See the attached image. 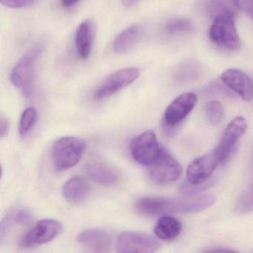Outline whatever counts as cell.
<instances>
[{
  "instance_id": "6da1fadb",
  "label": "cell",
  "mask_w": 253,
  "mask_h": 253,
  "mask_svg": "<svg viewBox=\"0 0 253 253\" xmlns=\"http://www.w3.org/2000/svg\"><path fill=\"white\" fill-rule=\"evenodd\" d=\"M43 50L42 44L34 45L18 60L11 71V83L26 97L32 94L37 63Z\"/></svg>"
},
{
  "instance_id": "7a4b0ae2",
  "label": "cell",
  "mask_w": 253,
  "mask_h": 253,
  "mask_svg": "<svg viewBox=\"0 0 253 253\" xmlns=\"http://www.w3.org/2000/svg\"><path fill=\"white\" fill-rule=\"evenodd\" d=\"M85 142L75 137H65L54 142L51 157L54 168L63 171L75 167L82 158L85 152Z\"/></svg>"
},
{
  "instance_id": "3957f363",
  "label": "cell",
  "mask_w": 253,
  "mask_h": 253,
  "mask_svg": "<svg viewBox=\"0 0 253 253\" xmlns=\"http://www.w3.org/2000/svg\"><path fill=\"white\" fill-rule=\"evenodd\" d=\"M233 16H221L213 20L210 29V38L219 48L229 51L239 49V35Z\"/></svg>"
},
{
  "instance_id": "277c9868",
  "label": "cell",
  "mask_w": 253,
  "mask_h": 253,
  "mask_svg": "<svg viewBox=\"0 0 253 253\" xmlns=\"http://www.w3.org/2000/svg\"><path fill=\"white\" fill-rule=\"evenodd\" d=\"M164 150L152 130L139 134L130 143V152L134 161L146 167L153 164Z\"/></svg>"
},
{
  "instance_id": "5b68a950",
  "label": "cell",
  "mask_w": 253,
  "mask_h": 253,
  "mask_svg": "<svg viewBox=\"0 0 253 253\" xmlns=\"http://www.w3.org/2000/svg\"><path fill=\"white\" fill-rule=\"evenodd\" d=\"M148 168V177L157 185H166L173 183L180 178L182 167L167 150Z\"/></svg>"
},
{
  "instance_id": "8992f818",
  "label": "cell",
  "mask_w": 253,
  "mask_h": 253,
  "mask_svg": "<svg viewBox=\"0 0 253 253\" xmlns=\"http://www.w3.org/2000/svg\"><path fill=\"white\" fill-rule=\"evenodd\" d=\"M160 247L156 238L141 232H124L117 240V251L120 253H152Z\"/></svg>"
},
{
  "instance_id": "52a82bcc",
  "label": "cell",
  "mask_w": 253,
  "mask_h": 253,
  "mask_svg": "<svg viewBox=\"0 0 253 253\" xmlns=\"http://www.w3.org/2000/svg\"><path fill=\"white\" fill-rule=\"evenodd\" d=\"M140 75V69L137 68H126L112 74L94 92V100H103L112 97L133 84Z\"/></svg>"
},
{
  "instance_id": "ba28073f",
  "label": "cell",
  "mask_w": 253,
  "mask_h": 253,
  "mask_svg": "<svg viewBox=\"0 0 253 253\" xmlns=\"http://www.w3.org/2000/svg\"><path fill=\"white\" fill-rule=\"evenodd\" d=\"M63 231V225L58 220L44 219L40 220L20 241L23 248L42 245L57 238Z\"/></svg>"
},
{
  "instance_id": "9c48e42d",
  "label": "cell",
  "mask_w": 253,
  "mask_h": 253,
  "mask_svg": "<svg viewBox=\"0 0 253 253\" xmlns=\"http://www.w3.org/2000/svg\"><path fill=\"white\" fill-rule=\"evenodd\" d=\"M247 128V121L243 117H237L228 124L220 142L214 149L220 164H225L232 156L238 140L245 133Z\"/></svg>"
},
{
  "instance_id": "30bf717a",
  "label": "cell",
  "mask_w": 253,
  "mask_h": 253,
  "mask_svg": "<svg viewBox=\"0 0 253 253\" xmlns=\"http://www.w3.org/2000/svg\"><path fill=\"white\" fill-rule=\"evenodd\" d=\"M220 164L215 149L197 158L189 164L186 170L188 182L194 185L206 183Z\"/></svg>"
},
{
  "instance_id": "8fae6325",
  "label": "cell",
  "mask_w": 253,
  "mask_h": 253,
  "mask_svg": "<svg viewBox=\"0 0 253 253\" xmlns=\"http://www.w3.org/2000/svg\"><path fill=\"white\" fill-rule=\"evenodd\" d=\"M198 101L196 94L186 92L174 99L166 109L164 113V124L169 128H172L180 124L192 109Z\"/></svg>"
},
{
  "instance_id": "7c38bea8",
  "label": "cell",
  "mask_w": 253,
  "mask_h": 253,
  "mask_svg": "<svg viewBox=\"0 0 253 253\" xmlns=\"http://www.w3.org/2000/svg\"><path fill=\"white\" fill-rule=\"evenodd\" d=\"M222 82L236 92L243 100L250 101L253 97V82L247 74L236 69H229L220 77Z\"/></svg>"
},
{
  "instance_id": "4fadbf2b",
  "label": "cell",
  "mask_w": 253,
  "mask_h": 253,
  "mask_svg": "<svg viewBox=\"0 0 253 253\" xmlns=\"http://www.w3.org/2000/svg\"><path fill=\"white\" fill-rule=\"evenodd\" d=\"M112 241V235L105 229H86L83 231L78 237V243L81 245L94 253L109 252Z\"/></svg>"
},
{
  "instance_id": "5bb4252c",
  "label": "cell",
  "mask_w": 253,
  "mask_h": 253,
  "mask_svg": "<svg viewBox=\"0 0 253 253\" xmlns=\"http://www.w3.org/2000/svg\"><path fill=\"white\" fill-rule=\"evenodd\" d=\"M85 171L93 181L103 186L115 184L119 176L113 167L98 158L90 160L85 164Z\"/></svg>"
},
{
  "instance_id": "9a60e30c",
  "label": "cell",
  "mask_w": 253,
  "mask_h": 253,
  "mask_svg": "<svg viewBox=\"0 0 253 253\" xmlns=\"http://www.w3.org/2000/svg\"><path fill=\"white\" fill-rule=\"evenodd\" d=\"M95 33V26L91 20H84L77 29L75 43L78 54L83 60H86L91 54Z\"/></svg>"
},
{
  "instance_id": "2e32d148",
  "label": "cell",
  "mask_w": 253,
  "mask_h": 253,
  "mask_svg": "<svg viewBox=\"0 0 253 253\" xmlns=\"http://www.w3.org/2000/svg\"><path fill=\"white\" fill-rule=\"evenodd\" d=\"M64 198L72 204H79L86 199L89 194V185L81 176L72 177L63 186Z\"/></svg>"
},
{
  "instance_id": "e0dca14e",
  "label": "cell",
  "mask_w": 253,
  "mask_h": 253,
  "mask_svg": "<svg viewBox=\"0 0 253 253\" xmlns=\"http://www.w3.org/2000/svg\"><path fill=\"white\" fill-rule=\"evenodd\" d=\"M143 29L139 25H132L123 31L114 41L113 49L116 54H122L129 51L140 41Z\"/></svg>"
},
{
  "instance_id": "ac0fdd59",
  "label": "cell",
  "mask_w": 253,
  "mask_h": 253,
  "mask_svg": "<svg viewBox=\"0 0 253 253\" xmlns=\"http://www.w3.org/2000/svg\"><path fill=\"white\" fill-rule=\"evenodd\" d=\"M181 230L182 224L180 220L167 214L162 216L154 228V232L156 236L164 241L175 239Z\"/></svg>"
},
{
  "instance_id": "d6986e66",
  "label": "cell",
  "mask_w": 253,
  "mask_h": 253,
  "mask_svg": "<svg viewBox=\"0 0 253 253\" xmlns=\"http://www.w3.org/2000/svg\"><path fill=\"white\" fill-rule=\"evenodd\" d=\"M240 9L238 0H210L207 5V11L213 20L221 16L235 17Z\"/></svg>"
},
{
  "instance_id": "ffe728a7",
  "label": "cell",
  "mask_w": 253,
  "mask_h": 253,
  "mask_svg": "<svg viewBox=\"0 0 253 253\" xmlns=\"http://www.w3.org/2000/svg\"><path fill=\"white\" fill-rule=\"evenodd\" d=\"M235 211L241 214L253 211V182L238 197L235 204Z\"/></svg>"
},
{
  "instance_id": "44dd1931",
  "label": "cell",
  "mask_w": 253,
  "mask_h": 253,
  "mask_svg": "<svg viewBox=\"0 0 253 253\" xmlns=\"http://www.w3.org/2000/svg\"><path fill=\"white\" fill-rule=\"evenodd\" d=\"M38 113L34 108L26 109L22 114L19 125V134L22 137L26 136L36 124Z\"/></svg>"
},
{
  "instance_id": "7402d4cb",
  "label": "cell",
  "mask_w": 253,
  "mask_h": 253,
  "mask_svg": "<svg viewBox=\"0 0 253 253\" xmlns=\"http://www.w3.org/2000/svg\"><path fill=\"white\" fill-rule=\"evenodd\" d=\"M199 73V65L194 61L185 62L178 68L176 78L180 81H192L198 78Z\"/></svg>"
},
{
  "instance_id": "603a6c76",
  "label": "cell",
  "mask_w": 253,
  "mask_h": 253,
  "mask_svg": "<svg viewBox=\"0 0 253 253\" xmlns=\"http://www.w3.org/2000/svg\"><path fill=\"white\" fill-rule=\"evenodd\" d=\"M205 113L208 121L213 125H217L223 118V108L220 102L212 100L205 106Z\"/></svg>"
},
{
  "instance_id": "cb8c5ba5",
  "label": "cell",
  "mask_w": 253,
  "mask_h": 253,
  "mask_svg": "<svg viewBox=\"0 0 253 253\" xmlns=\"http://www.w3.org/2000/svg\"><path fill=\"white\" fill-rule=\"evenodd\" d=\"M192 24L189 20L185 19H176L169 22L166 26V30L170 35H181L192 32Z\"/></svg>"
},
{
  "instance_id": "d4e9b609",
  "label": "cell",
  "mask_w": 253,
  "mask_h": 253,
  "mask_svg": "<svg viewBox=\"0 0 253 253\" xmlns=\"http://www.w3.org/2000/svg\"><path fill=\"white\" fill-rule=\"evenodd\" d=\"M10 214H11L13 221L20 226H29L33 222V214L26 209H19V210H14Z\"/></svg>"
},
{
  "instance_id": "484cf974",
  "label": "cell",
  "mask_w": 253,
  "mask_h": 253,
  "mask_svg": "<svg viewBox=\"0 0 253 253\" xmlns=\"http://www.w3.org/2000/svg\"><path fill=\"white\" fill-rule=\"evenodd\" d=\"M37 0H0L4 6L10 8H23L33 5Z\"/></svg>"
},
{
  "instance_id": "4316f807",
  "label": "cell",
  "mask_w": 253,
  "mask_h": 253,
  "mask_svg": "<svg viewBox=\"0 0 253 253\" xmlns=\"http://www.w3.org/2000/svg\"><path fill=\"white\" fill-rule=\"evenodd\" d=\"M239 4L240 8L253 20V0H242Z\"/></svg>"
},
{
  "instance_id": "83f0119b",
  "label": "cell",
  "mask_w": 253,
  "mask_h": 253,
  "mask_svg": "<svg viewBox=\"0 0 253 253\" xmlns=\"http://www.w3.org/2000/svg\"><path fill=\"white\" fill-rule=\"evenodd\" d=\"M9 130V121L7 118L2 117L0 121V135L1 137H5Z\"/></svg>"
},
{
  "instance_id": "f1b7e54d",
  "label": "cell",
  "mask_w": 253,
  "mask_h": 253,
  "mask_svg": "<svg viewBox=\"0 0 253 253\" xmlns=\"http://www.w3.org/2000/svg\"><path fill=\"white\" fill-rule=\"evenodd\" d=\"M80 0H61L62 5L66 8H70L79 2Z\"/></svg>"
},
{
  "instance_id": "f546056e",
  "label": "cell",
  "mask_w": 253,
  "mask_h": 253,
  "mask_svg": "<svg viewBox=\"0 0 253 253\" xmlns=\"http://www.w3.org/2000/svg\"><path fill=\"white\" fill-rule=\"evenodd\" d=\"M121 1H122V3L124 4V6L131 7L135 5L139 0H121Z\"/></svg>"
},
{
  "instance_id": "4dcf8cb0",
  "label": "cell",
  "mask_w": 253,
  "mask_h": 253,
  "mask_svg": "<svg viewBox=\"0 0 253 253\" xmlns=\"http://www.w3.org/2000/svg\"><path fill=\"white\" fill-rule=\"evenodd\" d=\"M251 167H252V170H253V152H252Z\"/></svg>"
}]
</instances>
